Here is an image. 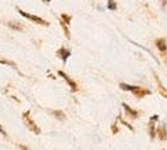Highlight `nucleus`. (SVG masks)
Listing matches in <instances>:
<instances>
[{
    "mask_svg": "<svg viewBox=\"0 0 167 150\" xmlns=\"http://www.w3.org/2000/svg\"><path fill=\"white\" fill-rule=\"evenodd\" d=\"M0 128H2V126H0Z\"/></svg>",
    "mask_w": 167,
    "mask_h": 150,
    "instance_id": "12",
    "label": "nucleus"
},
{
    "mask_svg": "<svg viewBox=\"0 0 167 150\" xmlns=\"http://www.w3.org/2000/svg\"><path fill=\"white\" fill-rule=\"evenodd\" d=\"M58 54H59V56H61V59H63L64 61H66L67 56L70 55V51H69L67 49H65V48H61V49L58 51Z\"/></svg>",
    "mask_w": 167,
    "mask_h": 150,
    "instance_id": "5",
    "label": "nucleus"
},
{
    "mask_svg": "<svg viewBox=\"0 0 167 150\" xmlns=\"http://www.w3.org/2000/svg\"><path fill=\"white\" fill-rule=\"evenodd\" d=\"M59 75H60V77H63V78H64V79H65L66 81H67V84H69V85L71 86V89H72L74 91H76V90H78V86H76L75 81H72V80H71V79H70V78L67 77V75H66V74H65L64 71H59Z\"/></svg>",
    "mask_w": 167,
    "mask_h": 150,
    "instance_id": "3",
    "label": "nucleus"
},
{
    "mask_svg": "<svg viewBox=\"0 0 167 150\" xmlns=\"http://www.w3.org/2000/svg\"><path fill=\"white\" fill-rule=\"evenodd\" d=\"M123 108L126 109V111L128 112V114H131V116H137V112H136L135 110H132L131 108H128V105H126V104H123Z\"/></svg>",
    "mask_w": 167,
    "mask_h": 150,
    "instance_id": "7",
    "label": "nucleus"
},
{
    "mask_svg": "<svg viewBox=\"0 0 167 150\" xmlns=\"http://www.w3.org/2000/svg\"><path fill=\"white\" fill-rule=\"evenodd\" d=\"M19 10V13L24 16V18H26V19H30V20H32V22H35V23H38V24H43V25H49V23L46 22V20H44V19H41V18H39V16H35V15H31V14H28V13H25V11H23L21 9H17Z\"/></svg>",
    "mask_w": 167,
    "mask_h": 150,
    "instance_id": "1",
    "label": "nucleus"
},
{
    "mask_svg": "<svg viewBox=\"0 0 167 150\" xmlns=\"http://www.w3.org/2000/svg\"><path fill=\"white\" fill-rule=\"evenodd\" d=\"M24 121L28 124V126L30 128V130H32L34 133H36V134H40V129L36 126V124L31 120V118H30V112H29V111H26L25 114H24Z\"/></svg>",
    "mask_w": 167,
    "mask_h": 150,
    "instance_id": "2",
    "label": "nucleus"
},
{
    "mask_svg": "<svg viewBox=\"0 0 167 150\" xmlns=\"http://www.w3.org/2000/svg\"><path fill=\"white\" fill-rule=\"evenodd\" d=\"M108 9H116V3L115 2H108Z\"/></svg>",
    "mask_w": 167,
    "mask_h": 150,
    "instance_id": "11",
    "label": "nucleus"
},
{
    "mask_svg": "<svg viewBox=\"0 0 167 150\" xmlns=\"http://www.w3.org/2000/svg\"><path fill=\"white\" fill-rule=\"evenodd\" d=\"M9 25H10L11 28L16 29V30H23V26H21V24L16 23V22H10V23H9Z\"/></svg>",
    "mask_w": 167,
    "mask_h": 150,
    "instance_id": "6",
    "label": "nucleus"
},
{
    "mask_svg": "<svg viewBox=\"0 0 167 150\" xmlns=\"http://www.w3.org/2000/svg\"><path fill=\"white\" fill-rule=\"evenodd\" d=\"M156 45H157L160 51H166L167 50V45H166V40L165 39H157L156 40Z\"/></svg>",
    "mask_w": 167,
    "mask_h": 150,
    "instance_id": "4",
    "label": "nucleus"
},
{
    "mask_svg": "<svg viewBox=\"0 0 167 150\" xmlns=\"http://www.w3.org/2000/svg\"><path fill=\"white\" fill-rule=\"evenodd\" d=\"M54 114H56V116H58V118L65 119V114H64L63 111H58V110H55V111H54Z\"/></svg>",
    "mask_w": 167,
    "mask_h": 150,
    "instance_id": "10",
    "label": "nucleus"
},
{
    "mask_svg": "<svg viewBox=\"0 0 167 150\" xmlns=\"http://www.w3.org/2000/svg\"><path fill=\"white\" fill-rule=\"evenodd\" d=\"M158 134H160V138H161V139H166V138H167V135H166V131H165L162 128H160V130H158Z\"/></svg>",
    "mask_w": 167,
    "mask_h": 150,
    "instance_id": "8",
    "label": "nucleus"
},
{
    "mask_svg": "<svg viewBox=\"0 0 167 150\" xmlns=\"http://www.w3.org/2000/svg\"><path fill=\"white\" fill-rule=\"evenodd\" d=\"M61 18L65 20V24H66V25H67V24L70 23V20H71V16H69V15H66V14H63V15H61Z\"/></svg>",
    "mask_w": 167,
    "mask_h": 150,
    "instance_id": "9",
    "label": "nucleus"
}]
</instances>
